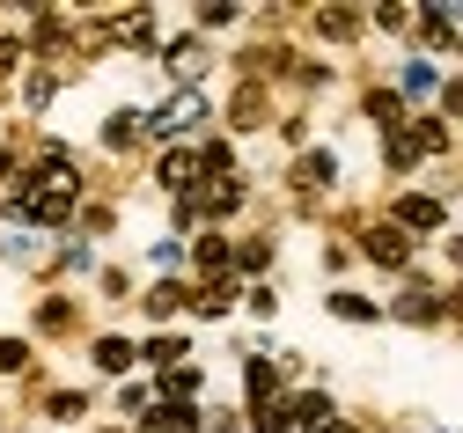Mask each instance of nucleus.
I'll use <instances>...</instances> for the list:
<instances>
[{
  "instance_id": "obj_1",
  "label": "nucleus",
  "mask_w": 463,
  "mask_h": 433,
  "mask_svg": "<svg viewBox=\"0 0 463 433\" xmlns=\"http://www.w3.org/2000/svg\"><path fill=\"white\" fill-rule=\"evenodd\" d=\"M15 213H23V221H67V213H74V162H67L60 147H44L37 192H23V199H15Z\"/></svg>"
},
{
  "instance_id": "obj_2",
  "label": "nucleus",
  "mask_w": 463,
  "mask_h": 433,
  "mask_svg": "<svg viewBox=\"0 0 463 433\" xmlns=\"http://www.w3.org/2000/svg\"><path fill=\"white\" fill-rule=\"evenodd\" d=\"M441 140H449V133L434 126V118H412L404 133H390V147H383V155H390V169H412V162H420V155H434Z\"/></svg>"
},
{
  "instance_id": "obj_3",
  "label": "nucleus",
  "mask_w": 463,
  "mask_h": 433,
  "mask_svg": "<svg viewBox=\"0 0 463 433\" xmlns=\"http://www.w3.org/2000/svg\"><path fill=\"white\" fill-rule=\"evenodd\" d=\"M361 250H368L375 265H404V258H412V242H404V228H397V221H383V228H368V235H361Z\"/></svg>"
},
{
  "instance_id": "obj_4",
  "label": "nucleus",
  "mask_w": 463,
  "mask_h": 433,
  "mask_svg": "<svg viewBox=\"0 0 463 433\" xmlns=\"http://www.w3.org/2000/svg\"><path fill=\"white\" fill-rule=\"evenodd\" d=\"M236 206H243V176H228V169H221V176L206 184V213H236Z\"/></svg>"
},
{
  "instance_id": "obj_5",
  "label": "nucleus",
  "mask_w": 463,
  "mask_h": 433,
  "mask_svg": "<svg viewBox=\"0 0 463 433\" xmlns=\"http://www.w3.org/2000/svg\"><path fill=\"white\" fill-rule=\"evenodd\" d=\"M199 169H206V162H199L192 147H177V155H162V184H169V192H184V184H192Z\"/></svg>"
},
{
  "instance_id": "obj_6",
  "label": "nucleus",
  "mask_w": 463,
  "mask_h": 433,
  "mask_svg": "<svg viewBox=\"0 0 463 433\" xmlns=\"http://www.w3.org/2000/svg\"><path fill=\"white\" fill-rule=\"evenodd\" d=\"M147 433H199V411H192V404H162V411L147 419Z\"/></svg>"
},
{
  "instance_id": "obj_7",
  "label": "nucleus",
  "mask_w": 463,
  "mask_h": 433,
  "mask_svg": "<svg viewBox=\"0 0 463 433\" xmlns=\"http://www.w3.org/2000/svg\"><path fill=\"white\" fill-rule=\"evenodd\" d=\"M331 176H338V162H331V155H302V162H295V184H302V192H324Z\"/></svg>"
},
{
  "instance_id": "obj_8",
  "label": "nucleus",
  "mask_w": 463,
  "mask_h": 433,
  "mask_svg": "<svg viewBox=\"0 0 463 433\" xmlns=\"http://www.w3.org/2000/svg\"><path fill=\"white\" fill-rule=\"evenodd\" d=\"M397 228H441V199H404L397 206Z\"/></svg>"
},
{
  "instance_id": "obj_9",
  "label": "nucleus",
  "mask_w": 463,
  "mask_h": 433,
  "mask_svg": "<svg viewBox=\"0 0 463 433\" xmlns=\"http://www.w3.org/2000/svg\"><path fill=\"white\" fill-rule=\"evenodd\" d=\"M287 419H295V426H309V433H324V426H331V404L309 390V397H295V411H287Z\"/></svg>"
},
{
  "instance_id": "obj_10",
  "label": "nucleus",
  "mask_w": 463,
  "mask_h": 433,
  "mask_svg": "<svg viewBox=\"0 0 463 433\" xmlns=\"http://www.w3.org/2000/svg\"><path fill=\"white\" fill-rule=\"evenodd\" d=\"M397 316H404V324H434V316H441V301H434V294H404V301H397Z\"/></svg>"
},
{
  "instance_id": "obj_11",
  "label": "nucleus",
  "mask_w": 463,
  "mask_h": 433,
  "mask_svg": "<svg viewBox=\"0 0 463 433\" xmlns=\"http://www.w3.org/2000/svg\"><path fill=\"white\" fill-rule=\"evenodd\" d=\"M110 37H118V44H155V23H147V15H118Z\"/></svg>"
},
{
  "instance_id": "obj_12",
  "label": "nucleus",
  "mask_w": 463,
  "mask_h": 433,
  "mask_svg": "<svg viewBox=\"0 0 463 433\" xmlns=\"http://www.w3.org/2000/svg\"><path fill=\"white\" fill-rule=\"evenodd\" d=\"M331 308H338L345 324H375V301L368 294H331Z\"/></svg>"
},
{
  "instance_id": "obj_13",
  "label": "nucleus",
  "mask_w": 463,
  "mask_h": 433,
  "mask_svg": "<svg viewBox=\"0 0 463 433\" xmlns=\"http://www.w3.org/2000/svg\"><path fill=\"white\" fill-rule=\"evenodd\" d=\"M162 390H169V404H184V397L199 390V367H184V360H177V367L162 375Z\"/></svg>"
},
{
  "instance_id": "obj_14",
  "label": "nucleus",
  "mask_w": 463,
  "mask_h": 433,
  "mask_svg": "<svg viewBox=\"0 0 463 433\" xmlns=\"http://www.w3.org/2000/svg\"><path fill=\"white\" fill-rule=\"evenodd\" d=\"M192 118H206V103H199V96H177V103L162 110V133H177V126H192Z\"/></svg>"
},
{
  "instance_id": "obj_15",
  "label": "nucleus",
  "mask_w": 463,
  "mask_h": 433,
  "mask_svg": "<svg viewBox=\"0 0 463 433\" xmlns=\"http://www.w3.org/2000/svg\"><path fill=\"white\" fill-rule=\"evenodd\" d=\"M96 367H110V375H126V367H133V345H126V338H103V345H96Z\"/></svg>"
},
{
  "instance_id": "obj_16",
  "label": "nucleus",
  "mask_w": 463,
  "mask_h": 433,
  "mask_svg": "<svg viewBox=\"0 0 463 433\" xmlns=\"http://www.w3.org/2000/svg\"><path fill=\"white\" fill-rule=\"evenodd\" d=\"M317 30H324V37H338V44H345V37H354V30H361V23H354V15H345V8H324V15H317Z\"/></svg>"
},
{
  "instance_id": "obj_17",
  "label": "nucleus",
  "mask_w": 463,
  "mask_h": 433,
  "mask_svg": "<svg viewBox=\"0 0 463 433\" xmlns=\"http://www.w3.org/2000/svg\"><path fill=\"white\" fill-rule=\"evenodd\" d=\"M199 272H228V242H221V235L199 242Z\"/></svg>"
},
{
  "instance_id": "obj_18",
  "label": "nucleus",
  "mask_w": 463,
  "mask_h": 433,
  "mask_svg": "<svg viewBox=\"0 0 463 433\" xmlns=\"http://www.w3.org/2000/svg\"><path fill=\"white\" fill-rule=\"evenodd\" d=\"M368 118H390V126H404V103H397L390 89H375V96H368Z\"/></svg>"
},
{
  "instance_id": "obj_19",
  "label": "nucleus",
  "mask_w": 463,
  "mask_h": 433,
  "mask_svg": "<svg viewBox=\"0 0 463 433\" xmlns=\"http://www.w3.org/2000/svg\"><path fill=\"white\" fill-rule=\"evenodd\" d=\"M169 308H184V287H155L147 294V316H169Z\"/></svg>"
},
{
  "instance_id": "obj_20",
  "label": "nucleus",
  "mask_w": 463,
  "mask_h": 433,
  "mask_svg": "<svg viewBox=\"0 0 463 433\" xmlns=\"http://www.w3.org/2000/svg\"><path fill=\"white\" fill-rule=\"evenodd\" d=\"M133 133H140V118H133V110L110 118V147H133Z\"/></svg>"
},
{
  "instance_id": "obj_21",
  "label": "nucleus",
  "mask_w": 463,
  "mask_h": 433,
  "mask_svg": "<svg viewBox=\"0 0 463 433\" xmlns=\"http://www.w3.org/2000/svg\"><path fill=\"white\" fill-rule=\"evenodd\" d=\"M199 23H206V30H221V23H236V0H206V8H199Z\"/></svg>"
},
{
  "instance_id": "obj_22",
  "label": "nucleus",
  "mask_w": 463,
  "mask_h": 433,
  "mask_svg": "<svg viewBox=\"0 0 463 433\" xmlns=\"http://www.w3.org/2000/svg\"><path fill=\"white\" fill-rule=\"evenodd\" d=\"M265 258H272V242H243V250H236L243 272H265Z\"/></svg>"
},
{
  "instance_id": "obj_23",
  "label": "nucleus",
  "mask_w": 463,
  "mask_h": 433,
  "mask_svg": "<svg viewBox=\"0 0 463 433\" xmlns=\"http://www.w3.org/2000/svg\"><path fill=\"white\" fill-rule=\"evenodd\" d=\"M243 382H250V397H272V367H265V360H250V367H243Z\"/></svg>"
},
{
  "instance_id": "obj_24",
  "label": "nucleus",
  "mask_w": 463,
  "mask_h": 433,
  "mask_svg": "<svg viewBox=\"0 0 463 433\" xmlns=\"http://www.w3.org/2000/svg\"><path fill=\"white\" fill-rule=\"evenodd\" d=\"M258 110H265V96H258V89H243V96H236V126H258Z\"/></svg>"
},
{
  "instance_id": "obj_25",
  "label": "nucleus",
  "mask_w": 463,
  "mask_h": 433,
  "mask_svg": "<svg viewBox=\"0 0 463 433\" xmlns=\"http://www.w3.org/2000/svg\"><path fill=\"white\" fill-rule=\"evenodd\" d=\"M250 433H287V411H279V404H258V426H250Z\"/></svg>"
},
{
  "instance_id": "obj_26",
  "label": "nucleus",
  "mask_w": 463,
  "mask_h": 433,
  "mask_svg": "<svg viewBox=\"0 0 463 433\" xmlns=\"http://www.w3.org/2000/svg\"><path fill=\"white\" fill-rule=\"evenodd\" d=\"M147 360H162V367H177V360H184V345H177V338H155V345H147Z\"/></svg>"
},
{
  "instance_id": "obj_27",
  "label": "nucleus",
  "mask_w": 463,
  "mask_h": 433,
  "mask_svg": "<svg viewBox=\"0 0 463 433\" xmlns=\"http://www.w3.org/2000/svg\"><path fill=\"white\" fill-rule=\"evenodd\" d=\"M23 360H30V345H15V338H0V367H8V375H15Z\"/></svg>"
},
{
  "instance_id": "obj_28",
  "label": "nucleus",
  "mask_w": 463,
  "mask_h": 433,
  "mask_svg": "<svg viewBox=\"0 0 463 433\" xmlns=\"http://www.w3.org/2000/svg\"><path fill=\"white\" fill-rule=\"evenodd\" d=\"M15 59H23V44H15V37H0V74H8Z\"/></svg>"
},
{
  "instance_id": "obj_29",
  "label": "nucleus",
  "mask_w": 463,
  "mask_h": 433,
  "mask_svg": "<svg viewBox=\"0 0 463 433\" xmlns=\"http://www.w3.org/2000/svg\"><path fill=\"white\" fill-rule=\"evenodd\" d=\"M324 433H345V426H324Z\"/></svg>"
}]
</instances>
